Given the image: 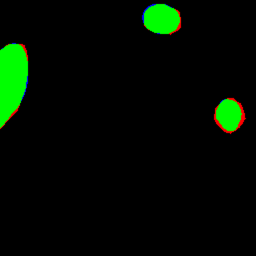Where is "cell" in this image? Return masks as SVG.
Segmentation results:
<instances>
[{"instance_id": "1", "label": "cell", "mask_w": 256, "mask_h": 256, "mask_svg": "<svg viewBox=\"0 0 256 256\" xmlns=\"http://www.w3.org/2000/svg\"><path fill=\"white\" fill-rule=\"evenodd\" d=\"M144 24L154 33L169 34L178 28L180 16L174 8L166 4H156L145 11Z\"/></svg>"}, {"instance_id": "2", "label": "cell", "mask_w": 256, "mask_h": 256, "mask_svg": "<svg viewBox=\"0 0 256 256\" xmlns=\"http://www.w3.org/2000/svg\"><path fill=\"white\" fill-rule=\"evenodd\" d=\"M242 112L238 103L231 99H224L216 109V119L227 131H234L241 120Z\"/></svg>"}]
</instances>
